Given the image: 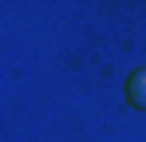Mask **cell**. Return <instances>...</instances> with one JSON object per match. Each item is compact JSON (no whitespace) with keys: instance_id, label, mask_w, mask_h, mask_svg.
<instances>
[{"instance_id":"6da1fadb","label":"cell","mask_w":146,"mask_h":142,"mask_svg":"<svg viewBox=\"0 0 146 142\" xmlns=\"http://www.w3.org/2000/svg\"><path fill=\"white\" fill-rule=\"evenodd\" d=\"M126 95H130L134 107H142V111H146V71H138V75L126 83Z\"/></svg>"}]
</instances>
